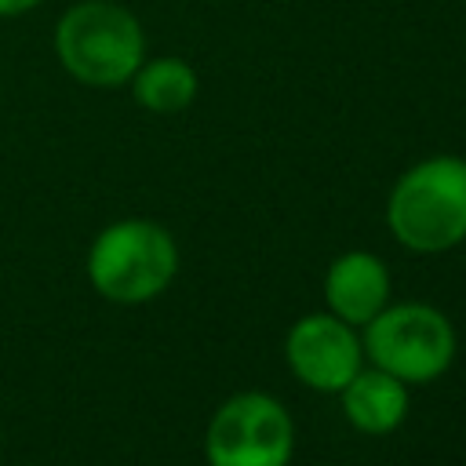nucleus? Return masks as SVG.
<instances>
[{
  "label": "nucleus",
  "mask_w": 466,
  "mask_h": 466,
  "mask_svg": "<svg viewBox=\"0 0 466 466\" xmlns=\"http://www.w3.org/2000/svg\"><path fill=\"white\" fill-rule=\"evenodd\" d=\"M51 44L62 73L84 87H124L146 58V29L116 0L69 4L55 22Z\"/></svg>",
  "instance_id": "1"
},
{
  "label": "nucleus",
  "mask_w": 466,
  "mask_h": 466,
  "mask_svg": "<svg viewBox=\"0 0 466 466\" xmlns=\"http://www.w3.org/2000/svg\"><path fill=\"white\" fill-rule=\"evenodd\" d=\"M386 226L419 255L451 251L466 240V160L437 153L411 164L386 197Z\"/></svg>",
  "instance_id": "2"
},
{
  "label": "nucleus",
  "mask_w": 466,
  "mask_h": 466,
  "mask_svg": "<svg viewBox=\"0 0 466 466\" xmlns=\"http://www.w3.org/2000/svg\"><path fill=\"white\" fill-rule=\"evenodd\" d=\"M178 273V244L153 218H120L98 229L87 248L91 288L120 306H142L167 291Z\"/></svg>",
  "instance_id": "3"
},
{
  "label": "nucleus",
  "mask_w": 466,
  "mask_h": 466,
  "mask_svg": "<svg viewBox=\"0 0 466 466\" xmlns=\"http://www.w3.org/2000/svg\"><path fill=\"white\" fill-rule=\"evenodd\" d=\"M360 350L371 368L390 371L404 386H426L451 368L455 328L430 302H386L364 324Z\"/></svg>",
  "instance_id": "4"
},
{
  "label": "nucleus",
  "mask_w": 466,
  "mask_h": 466,
  "mask_svg": "<svg viewBox=\"0 0 466 466\" xmlns=\"http://www.w3.org/2000/svg\"><path fill=\"white\" fill-rule=\"evenodd\" d=\"M295 451L291 411L262 390L226 397L204 430L208 466H288Z\"/></svg>",
  "instance_id": "5"
},
{
  "label": "nucleus",
  "mask_w": 466,
  "mask_h": 466,
  "mask_svg": "<svg viewBox=\"0 0 466 466\" xmlns=\"http://www.w3.org/2000/svg\"><path fill=\"white\" fill-rule=\"evenodd\" d=\"M284 360L302 386L339 393L364 368V350L353 324L339 320L335 313H306L284 339Z\"/></svg>",
  "instance_id": "6"
},
{
  "label": "nucleus",
  "mask_w": 466,
  "mask_h": 466,
  "mask_svg": "<svg viewBox=\"0 0 466 466\" xmlns=\"http://www.w3.org/2000/svg\"><path fill=\"white\" fill-rule=\"evenodd\" d=\"M324 302L339 320L364 328L390 302V269L371 251H342L324 273Z\"/></svg>",
  "instance_id": "7"
},
{
  "label": "nucleus",
  "mask_w": 466,
  "mask_h": 466,
  "mask_svg": "<svg viewBox=\"0 0 466 466\" xmlns=\"http://www.w3.org/2000/svg\"><path fill=\"white\" fill-rule=\"evenodd\" d=\"M408 390L400 379H393L382 368H360L342 390V415L353 430L368 437H386L408 419Z\"/></svg>",
  "instance_id": "8"
},
{
  "label": "nucleus",
  "mask_w": 466,
  "mask_h": 466,
  "mask_svg": "<svg viewBox=\"0 0 466 466\" xmlns=\"http://www.w3.org/2000/svg\"><path fill=\"white\" fill-rule=\"evenodd\" d=\"M127 87H131V98L146 113L167 116V113H182V109H189L197 102L200 76L186 58L157 55V58H142V66L135 69Z\"/></svg>",
  "instance_id": "9"
},
{
  "label": "nucleus",
  "mask_w": 466,
  "mask_h": 466,
  "mask_svg": "<svg viewBox=\"0 0 466 466\" xmlns=\"http://www.w3.org/2000/svg\"><path fill=\"white\" fill-rule=\"evenodd\" d=\"M44 0H0V18H22L29 11H36Z\"/></svg>",
  "instance_id": "10"
}]
</instances>
